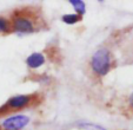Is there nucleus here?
<instances>
[{
	"instance_id": "6e6552de",
	"label": "nucleus",
	"mask_w": 133,
	"mask_h": 130,
	"mask_svg": "<svg viewBox=\"0 0 133 130\" xmlns=\"http://www.w3.org/2000/svg\"><path fill=\"white\" fill-rule=\"evenodd\" d=\"M11 32V23L6 18L0 17V33Z\"/></svg>"
},
{
	"instance_id": "7ed1b4c3",
	"label": "nucleus",
	"mask_w": 133,
	"mask_h": 130,
	"mask_svg": "<svg viewBox=\"0 0 133 130\" xmlns=\"http://www.w3.org/2000/svg\"><path fill=\"white\" fill-rule=\"evenodd\" d=\"M31 122V118L25 114H13L0 122L1 130H23Z\"/></svg>"
},
{
	"instance_id": "20e7f679",
	"label": "nucleus",
	"mask_w": 133,
	"mask_h": 130,
	"mask_svg": "<svg viewBox=\"0 0 133 130\" xmlns=\"http://www.w3.org/2000/svg\"><path fill=\"white\" fill-rule=\"evenodd\" d=\"M33 96L32 95H15L12 96L7 99V102L4 104V107L1 108L3 111H18V110H23L25 108H27L28 105L32 103Z\"/></svg>"
},
{
	"instance_id": "1a4fd4ad",
	"label": "nucleus",
	"mask_w": 133,
	"mask_h": 130,
	"mask_svg": "<svg viewBox=\"0 0 133 130\" xmlns=\"http://www.w3.org/2000/svg\"><path fill=\"white\" fill-rule=\"evenodd\" d=\"M128 105H130V108L133 110V91L130 95V97H128Z\"/></svg>"
},
{
	"instance_id": "f257e3e1",
	"label": "nucleus",
	"mask_w": 133,
	"mask_h": 130,
	"mask_svg": "<svg viewBox=\"0 0 133 130\" xmlns=\"http://www.w3.org/2000/svg\"><path fill=\"white\" fill-rule=\"evenodd\" d=\"M113 65V57L110 50L100 48L92 55L90 59V68L92 72L98 77H105L111 71Z\"/></svg>"
},
{
	"instance_id": "f03ea898",
	"label": "nucleus",
	"mask_w": 133,
	"mask_h": 130,
	"mask_svg": "<svg viewBox=\"0 0 133 130\" xmlns=\"http://www.w3.org/2000/svg\"><path fill=\"white\" fill-rule=\"evenodd\" d=\"M10 23H11V30L13 32L21 33V34L32 33L35 30V23L33 18H31L30 15L21 14V13L14 14V17L12 18Z\"/></svg>"
},
{
	"instance_id": "0eeeda50",
	"label": "nucleus",
	"mask_w": 133,
	"mask_h": 130,
	"mask_svg": "<svg viewBox=\"0 0 133 130\" xmlns=\"http://www.w3.org/2000/svg\"><path fill=\"white\" fill-rule=\"evenodd\" d=\"M81 19H83V17H80L77 13H67V14H64L61 17V20L67 25H74V24L81 21Z\"/></svg>"
},
{
	"instance_id": "423d86ee",
	"label": "nucleus",
	"mask_w": 133,
	"mask_h": 130,
	"mask_svg": "<svg viewBox=\"0 0 133 130\" xmlns=\"http://www.w3.org/2000/svg\"><path fill=\"white\" fill-rule=\"evenodd\" d=\"M68 3H70V5L73 7L74 13L79 14L80 17H83L86 13V4L84 3L83 0H70Z\"/></svg>"
},
{
	"instance_id": "39448f33",
	"label": "nucleus",
	"mask_w": 133,
	"mask_h": 130,
	"mask_svg": "<svg viewBox=\"0 0 133 130\" xmlns=\"http://www.w3.org/2000/svg\"><path fill=\"white\" fill-rule=\"evenodd\" d=\"M45 63L46 57L41 52H33L26 58V65L28 69H32V70L41 68Z\"/></svg>"
}]
</instances>
